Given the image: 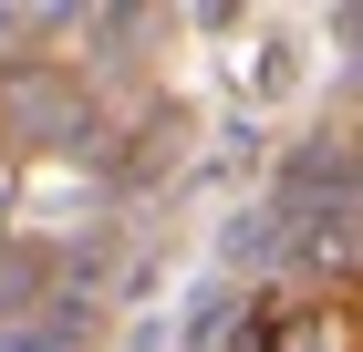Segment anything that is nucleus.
Listing matches in <instances>:
<instances>
[{
  "mask_svg": "<svg viewBox=\"0 0 363 352\" xmlns=\"http://www.w3.org/2000/svg\"><path fill=\"white\" fill-rule=\"evenodd\" d=\"M259 352H363V322H353V311H333V300H322V311H280Z\"/></svg>",
  "mask_w": 363,
  "mask_h": 352,
  "instance_id": "1",
  "label": "nucleus"
}]
</instances>
